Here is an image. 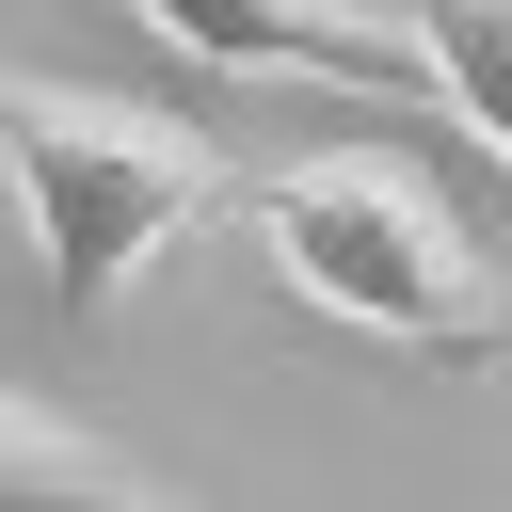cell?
<instances>
[{
	"label": "cell",
	"instance_id": "cell-1",
	"mask_svg": "<svg viewBox=\"0 0 512 512\" xmlns=\"http://www.w3.org/2000/svg\"><path fill=\"white\" fill-rule=\"evenodd\" d=\"M256 208V256L288 304L352 320V336H400L432 368H496L512 352V304H496V256L464 240V208L400 160V144H304L272 176H240Z\"/></svg>",
	"mask_w": 512,
	"mask_h": 512
},
{
	"label": "cell",
	"instance_id": "cell-2",
	"mask_svg": "<svg viewBox=\"0 0 512 512\" xmlns=\"http://www.w3.org/2000/svg\"><path fill=\"white\" fill-rule=\"evenodd\" d=\"M0 192H16L32 256H48V320H112L208 208H240V160L160 96L0 64Z\"/></svg>",
	"mask_w": 512,
	"mask_h": 512
},
{
	"label": "cell",
	"instance_id": "cell-3",
	"mask_svg": "<svg viewBox=\"0 0 512 512\" xmlns=\"http://www.w3.org/2000/svg\"><path fill=\"white\" fill-rule=\"evenodd\" d=\"M144 32H160V48H192V64H224V80H336V96H384V112H416V96H432V48H416V16H256V0H144Z\"/></svg>",
	"mask_w": 512,
	"mask_h": 512
},
{
	"label": "cell",
	"instance_id": "cell-4",
	"mask_svg": "<svg viewBox=\"0 0 512 512\" xmlns=\"http://www.w3.org/2000/svg\"><path fill=\"white\" fill-rule=\"evenodd\" d=\"M0 512H192L176 480H144L112 432L48 416L32 384H0Z\"/></svg>",
	"mask_w": 512,
	"mask_h": 512
},
{
	"label": "cell",
	"instance_id": "cell-5",
	"mask_svg": "<svg viewBox=\"0 0 512 512\" xmlns=\"http://www.w3.org/2000/svg\"><path fill=\"white\" fill-rule=\"evenodd\" d=\"M416 48H432V112H464V128L512 160V0H432Z\"/></svg>",
	"mask_w": 512,
	"mask_h": 512
}]
</instances>
